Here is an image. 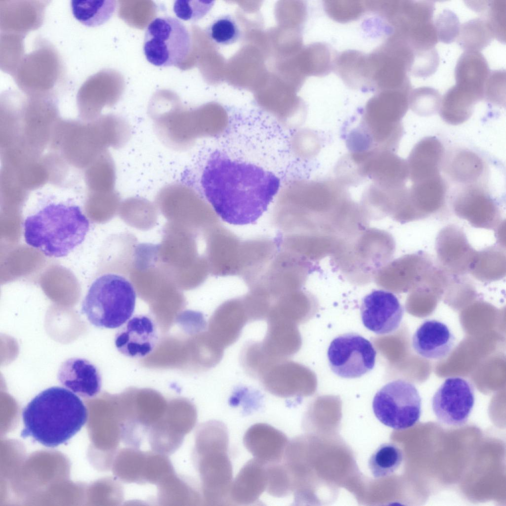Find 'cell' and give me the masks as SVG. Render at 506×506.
<instances>
[{
  "instance_id": "1",
  "label": "cell",
  "mask_w": 506,
  "mask_h": 506,
  "mask_svg": "<svg viewBox=\"0 0 506 506\" xmlns=\"http://www.w3.org/2000/svg\"><path fill=\"white\" fill-rule=\"evenodd\" d=\"M201 183L205 196L223 221L254 224L267 210L280 185L272 172L216 151L208 160Z\"/></svg>"
},
{
  "instance_id": "2",
  "label": "cell",
  "mask_w": 506,
  "mask_h": 506,
  "mask_svg": "<svg viewBox=\"0 0 506 506\" xmlns=\"http://www.w3.org/2000/svg\"><path fill=\"white\" fill-rule=\"evenodd\" d=\"M22 225L27 245L46 257L60 258L84 241L90 222L74 198L37 193L24 206Z\"/></svg>"
},
{
  "instance_id": "3",
  "label": "cell",
  "mask_w": 506,
  "mask_h": 506,
  "mask_svg": "<svg viewBox=\"0 0 506 506\" xmlns=\"http://www.w3.org/2000/svg\"><path fill=\"white\" fill-rule=\"evenodd\" d=\"M23 438L31 437L47 447L67 442L87 420L84 402L68 389L53 386L36 395L22 411Z\"/></svg>"
},
{
  "instance_id": "4",
  "label": "cell",
  "mask_w": 506,
  "mask_h": 506,
  "mask_svg": "<svg viewBox=\"0 0 506 506\" xmlns=\"http://www.w3.org/2000/svg\"><path fill=\"white\" fill-rule=\"evenodd\" d=\"M136 298L135 289L127 279L108 271L98 263L83 300L81 313L96 327L118 328L131 317Z\"/></svg>"
},
{
  "instance_id": "5",
  "label": "cell",
  "mask_w": 506,
  "mask_h": 506,
  "mask_svg": "<svg viewBox=\"0 0 506 506\" xmlns=\"http://www.w3.org/2000/svg\"><path fill=\"white\" fill-rule=\"evenodd\" d=\"M196 444L205 502L211 506L231 505L233 467L227 427L220 421L205 423L198 430Z\"/></svg>"
},
{
  "instance_id": "6",
  "label": "cell",
  "mask_w": 506,
  "mask_h": 506,
  "mask_svg": "<svg viewBox=\"0 0 506 506\" xmlns=\"http://www.w3.org/2000/svg\"><path fill=\"white\" fill-rule=\"evenodd\" d=\"M34 45L12 77L27 96L57 99L65 80L62 60L49 41L39 37Z\"/></svg>"
},
{
  "instance_id": "7",
  "label": "cell",
  "mask_w": 506,
  "mask_h": 506,
  "mask_svg": "<svg viewBox=\"0 0 506 506\" xmlns=\"http://www.w3.org/2000/svg\"><path fill=\"white\" fill-rule=\"evenodd\" d=\"M191 47L190 33L176 18L156 17L146 28L143 51L147 60L154 66H176L186 58Z\"/></svg>"
},
{
  "instance_id": "8",
  "label": "cell",
  "mask_w": 506,
  "mask_h": 506,
  "mask_svg": "<svg viewBox=\"0 0 506 506\" xmlns=\"http://www.w3.org/2000/svg\"><path fill=\"white\" fill-rule=\"evenodd\" d=\"M422 399L416 386L403 380L388 382L375 394L373 412L385 425L396 430L414 426L419 420Z\"/></svg>"
},
{
  "instance_id": "9",
  "label": "cell",
  "mask_w": 506,
  "mask_h": 506,
  "mask_svg": "<svg viewBox=\"0 0 506 506\" xmlns=\"http://www.w3.org/2000/svg\"><path fill=\"white\" fill-rule=\"evenodd\" d=\"M377 352L372 343L355 333L336 337L330 344L327 357L332 372L345 379L360 378L371 371Z\"/></svg>"
},
{
  "instance_id": "10",
  "label": "cell",
  "mask_w": 506,
  "mask_h": 506,
  "mask_svg": "<svg viewBox=\"0 0 506 506\" xmlns=\"http://www.w3.org/2000/svg\"><path fill=\"white\" fill-rule=\"evenodd\" d=\"M474 389L461 377L447 379L432 398V408L438 420L447 425L460 426L465 424L474 404Z\"/></svg>"
},
{
  "instance_id": "11",
  "label": "cell",
  "mask_w": 506,
  "mask_h": 506,
  "mask_svg": "<svg viewBox=\"0 0 506 506\" xmlns=\"http://www.w3.org/2000/svg\"><path fill=\"white\" fill-rule=\"evenodd\" d=\"M451 206L459 217L473 227L495 229L502 221L499 207L481 185H464L452 196Z\"/></svg>"
},
{
  "instance_id": "12",
  "label": "cell",
  "mask_w": 506,
  "mask_h": 506,
  "mask_svg": "<svg viewBox=\"0 0 506 506\" xmlns=\"http://www.w3.org/2000/svg\"><path fill=\"white\" fill-rule=\"evenodd\" d=\"M360 310L363 325L378 335L395 331L404 314L403 307L396 296L382 290H373L365 296Z\"/></svg>"
},
{
  "instance_id": "13",
  "label": "cell",
  "mask_w": 506,
  "mask_h": 506,
  "mask_svg": "<svg viewBox=\"0 0 506 506\" xmlns=\"http://www.w3.org/2000/svg\"><path fill=\"white\" fill-rule=\"evenodd\" d=\"M438 266L451 275H465L468 273L475 250L469 244L464 230L455 224L440 230L435 242Z\"/></svg>"
},
{
  "instance_id": "14",
  "label": "cell",
  "mask_w": 506,
  "mask_h": 506,
  "mask_svg": "<svg viewBox=\"0 0 506 506\" xmlns=\"http://www.w3.org/2000/svg\"><path fill=\"white\" fill-rule=\"evenodd\" d=\"M411 86L387 89L371 98L366 105L361 124L376 129L385 130L400 124L409 107Z\"/></svg>"
},
{
  "instance_id": "15",
  "label": "cell",
  "mask_w": 506,
  "mask_h": 506,
  "mask_svg": "<svg viewBox=\"0 0 506 506\" xmlns=\"http://www.w3.org/2000/svg\"><path fill=\"white\" fill-rule=\"evenodd\" d=\"M376 5L387 21L391 34L406 39L414 29L433 21L434 1L430 0H390L380 1Z\"/></svg>"
},
{
  "instance_id": "16",
  "label": "cell",
  "mask_w": 506,
  "mask_h": 506,
  "mask_svg": "<svg viewBox=\"0 0 506 506\" xmlns=\"http://www.w3.org/2000/svg\"><path fill=\"white\" fill-rule=\"evenodd\" d=\"M359 163L363 179L368 177L373 184L386 188L405 186L409 177L407 162L393 152L369 151L363 153Z\"/></svg>"
},
{
  "instance_id": "17",
  "label": "cell",
  "mask_w": 506,
  "mask_h": 506,
  "mask_svg": "<svg viewBox=\"0 0 506 506\" xmlns=\"http://www.w3.org/2000/svg\"><path fill=\"white\" fill-rule=\"evenodd\" d=\"M119 328L114 342L121 354L130 358H143L154 349L158 334L156 324L149 316H134Z\"/></svg>"
},
{
  "instance_id": "18",
  "label": "cell",
  "mask_w": 506,
  "mask_h": 506,
  "mask_svg": "<svg viewBox=\"0 0 506 506\" xmlns=\"http://www.w3.org/2000/svg\"><path fill=\"white\" fill-rule=\"evenodd\" d=\"M50 0L0 1V32L24 35L40 27Z\"/></svg>"
},
{
  "instance_id": "19",
  "label": "cell",
  "mask_w": 506,
  "mask_h": 506,
  "mask_svg": "<svg viewBox=\"0 0 506 506\" xmlns=\"http://www.w3.org/2000/svg\"><path fill=\"white\" fill-rule=\"evenodd\" d=\"M435 265L423 252L404 255L389 265L388 286L398 292L412 290L426 281Z\"/></svg>"
},
{
  "instance_id": "20",
  "label": "cell",
  "mask_w": 506,
  "mask_h": 506,
  "mask_svg": "<svg viewBox=\"0 0 506 506\" xmlns=\"http://www.w3.org/2000/svg\"><path fill=\"white\" fill-rule=\"evenodd\" d=\"M447 187L440 175L413 183L408 200L413 221L436 215L445 208Z\"/></svg>"
},
{
  "instance_id": "21",
  "label": "cell",
  "mask_w": 506,
  "mask_h": 506,
  "mask_svg": "<svg viewBox=\"0 0 506 506\" xmlns=\"http://www.w3.org/2000/svg\"><path fill=\"white\" fill-rule=\"evenodd\" d=\"M243 443L254 458L268 464L282 461L289 441L279 430L267 423H257L247 430Z\"/></svg>"
},
{
  "instance_id": "22",
  "label": "cell",
  "mask_w": 506,
  "mask_h": 506,
  "mask_svg": "<svg viewBox=\"0 0 506 506\" xmlns=\"http://www.w3.org/2000/svg\"><path fill=\"white\" fill-rule=\"evenodd\" d=\"M250 318L242 298L228 300L216 309L210 322L212 336L226 348L240 337Z\"/></svg>"
},
{
  "instance_id": "23",
  "label": "cell",
  "mask_w": 506,
  "mask_h": 506,
  "mask_svg": "<svg viewBox=\"0 0 506 506\" xmlns=\"http://www.w3.org/2000/svg\"><path fill=\"white\" fill-rule=\"evenodd\" d=\"M57 377L64 387L84 397H93L101 389L102 380L98 370L84 359L65 360L60 365Z\"/></svg>"
},
{
  "instance_id": "24",
  "label": "cell",
  "mask_w": 506,
  "mask_h": 506,
  "mask_svg": "<svg viewBox=\"0 0 506 506\" xmlns=\"http://www.w3.org/2000/svg\"><path fill=\"white\" fill-rule=\"evenodd\" d=\"M415 352L424 358L439 360L448 356L455 344V337L444 323L429 320L422 323L412 337Z\"/></svg>"
},
{
  "instance_id": "25",
  "label": "cell",
  "mask_w": 506,
  "mask_h": 506,
  "mask_svg": "<svg viewBox=\"0 0 506 506\" xmlns=\"http://www.w3.org/2000/svg\"><path fill=\"white\" fill-rule=\"evenodd\" d=\"M266 464L253 458L242 467L233 480L230 491L231 505L255 503L267 487Z\"/></svg>"
},
{
  "instance_id": "26",
  "label": "cell",
  "mask_w": 506,
  "mask_h": 506,
  "mask_svg": "<svg viewBox=\"0 0 506 506\" xmlns=\"http://www.w3.org/2000/svg\"><path fill=\"white\" fill-rule=\"evenodd\" d=\"M445 158V148L434 137L424 138L412 149L407 162L413 183L439 175Z\"/></svg>"
},
{
  "instance_id": "27",
  "label": "cell",
  "mask_w": 506,
  "mask_h": 506,
  "mask_svg": "<svg viewBox=\"0 0 506 506\" xmlns=\"http://www.w3.org/2000/svg\"><path fill=\"white\" fill-rule=\"evenodd\" d=\"M490 72L488 63L481 52L464 51L455 67L456 85L482 101Z\"/></svg>"
},
{
  "instance_id": "28",
  "label": "cell",
  "mask_w": 506,
  "mask_h": 506,
  "mask_svg": "<svg viewBox=\"0 0 506 506\" xmlns=\"http://www.w3.org/2000/svg\"><path fill=\"white\" fill-rule=\"evenodd\" d=\"M267 330L261 346L265 353L274 361L287 359L296 351L297 334L293 323L274 317L267 319Z\"/></svg>"
},
{
  "instance_id": "29",
  "label": "cell",
  "mask_w": 506,
  "mask_h": 506,
  "mask_svg": "<svg viewBox=\"0 0 506 506\" xmlns=\"http://www.w3.org/2000/svg\"><path fill=\"white\" fill-rule=\"evenodd\" d=\"M300 368L284 359L272 364L259 379L265 390L276 396L288 398L300 392Z\"/></svg>"
},
{
  "instance_id": "30",
  "label": "cell",
  "mask_w": 506,
  "mask_h": 506,
  "mask_svg": "<svg viewBox=\"0 0 506 506\" xmlns=\"http://www.w3.org/2000/svg\"><path fill=\"white\" fill-rule=\"evenodd\" d=\"M444 171L455 182L477 184L485 174L486 165L478 154L468 150L457 151L444 159Z\"/></svg>"
},
{
  "instance_id": "31",
  "label": "cell",
  "mask_w": 506,
  "mask_h": 506,
  "mask_svg": "<svg viewBox=\"0 0 506 506\" xmlns=\"http://www.w3.org/2000/svg\"><path fill=\"white\" fill-rule=\"evenodd\" d=\"M468 273L481 282H492L503 279L506 274L505 250L499 245H493L476 251Z\"/></svg>"
},
{
  "instance_id": "32",
  "label": "cell",
  "mask_w": 506,
  "mask_h": 506,
  "mask_svg": "<svg viewBox=\"0 0 506 506\" xmlns=\"http://www.w3.org/2000/svg\"><path fill=\"white\" fill-rule=\"evenodd\" d=\"M479 100L454 85L442 97L439 112L446 123L456 125L467 121Z\"/></svg>"
},
{
  "instance_id": "33",
  "label": "cell",
  "mask_w": 506,
  "mask_h": 506,
  "mask_svg": "<svg viewBox=\"0 0 506 506\" xmlns=\"http://www.w3.org/2000/svg\"><path fill=\"white\" fill-rule=\"evenodd\" d=\"M117 6L114 0H72V13L79 22L89 27H96L107 21Z\"/></svg>"
},
{
  "instance_id": "34",
  "label": "cell",
  "mask_w": 506,
  "mask_h": 506,
  "mask_svg": "<svg viewBox=\"0 0 506 506\" xmlns=\"http://www.w3.org/2000/svg\"><path fill=\"white\" fill-rule=\"evenodd\" d=\"M494 39L486 21L478 17L461 24L456 41L464 51L481 52Z\"/></svg>"
},
{
  "instance_id": "35",
  "label": "cell",
  "mask_w": 506,
  "mask_h": 506,
  "mask_svg": "<svg viewBox=\"0 0 506 506\" xmlns=\"http://www.w3.org/2000/svg\"><path fill=\"white\" fill-rule=\"evenodd\" d=\"M403 460L402 451L392 443H384L372 454L368 461V467L373 476L383 478L393 473Z\"/></svg>"
},
{
  "instance_id": "36",
  "label": "cell",
  "mask_w": 506,
  "mask_h": 506,
  "mask_svg": "<svg viewBox=\"0 0 506 506\" xmlns=\"http://www.w3.org/2000/svg\"><path fill=\"white\" fill-rule=\"evenodd\" d=\"M26 35L0 32V67L13 76L24 57L23 40Z\"/></svg>"
},
{
  "instance_id": "37",
  "label": "cell",
  "mask_w": 506,
  "mask_h": 506,
  "mask_svg": "<svg viewBox=\"0 0 506 506\" xmlns=\"http://www.w3.org/2000/svg\"><path fill=\"white\" fill-rule=\"evenodd\" d=\"M442 97L438 90L431 87L412 88L409 95V107L419 116H430L439 112Z\"/></svg>"
},
{
  "instance_id": "38",
  "label": "cell",
  "mask_w": 506,
  "mask_h": 506,
  "mask_svg": "<svg viewBox=\"0 0 506 506\" xmlns=\"http://www.w3.org/2000/svg\"><path fill=\"white\" fill-rule=\"evenodd\" d=\"M209 38L220 45L233 44L238 41L241 32L236 20L229 14L219 16L214 19L206 29Z\"/></svg>"
},
{
  "instance_id": "39",
  "label": "cell",
  "mask_w": 506,
  "mask_h": 506,
  "mask_svg": "<svg viewBox=\"0 0 506 506\" xmlns=\"http://www.w3.org/2000/svg\"><path fill=\"white\" fill-rule=\"evenodd\" d=\"M267 487L270 495L278 498L288 495L292 490L290 478L282 461L266 464Z\"/></svg>"
},
{
  "instance_id": "40",
  "label": "cell",
  "mask_w": 506,
  "mask_h": 506,
  "mask_svg": "<svg viewBox=\"0 0 506 506\" xmlns=\"http://www.w3.org/2000/svg\"><path fill=\"white\" fill-rule=\"evenodd\" d=\"M506 0H489L481 16L487 22L494 39L501 42H506Z\"/></svg>"
},
{
  "instance_id": "41",
  "label": "cell",
  "mask_w": 506,
  "mask_h": 506,
  "mask_svg": "<svg viewBox=\"0 0 506 506\" xmlns=\"http://www.w3.org/2000/svg\"><path fill=\"white\" fill-rule=\"evenodd\" d=\"M439 64V56L435 47L414 51L409 73L415 77L427 78L436 71Z\"/></svg>"
},
{
  "instance_id": "42",
  "label": "cell",
  "mask_w": 506,
  "mask_h": 506,
  "mask_svg": "<svg viewBox=\"0 0 506 506\" xmlns=\"http://www.w3.org/2000/svg\"><path fill=\"white\" fill-rule=\"evenodd\" d=\"M438 41L450 43L458 37L461 24L457 15L449 9H444L433 21Z\"/></svg>"
},
{
  "instance_id": "43",
  "label": "cell",
  "mask_w": 506,
  "mask_h": 506,
  "mask_svg": "<svg viewBox=\"0 0 506 506\" xmlns=\"http://www.w3.org/2000/svg\"><path fill=\"white\" fill-rule=\"evenodd\" d=\"M214 2L211 0H176L173 3V11L179 19L196 21L209 12Z\"/></svg>"
},
{
  "instance_id": "44",
  "label": "cell",
  "mask_w": 506,
  "mask_h": 506,
  "mask_svg": "<svg viewBox=\"0 0 506 506\" xmlns=\"http://www.w3.org/2000/svg\"><path fill=\"white\" fill-rule=\"evenodd\" d=\"M484 99L501 107L506 104V71H490L484 86Z\"/></svg>"
},
{
  "instance_id": "45",
  "label": "cell",
  "mask_w": 506,
  "mask_h": 506,
  "mask_svg": "<svg viewBox=\"0 0 506 506\" xmlns=\"http://www.w3.org/2000/svg\"><path fill=\"white\" fill-rule=\"evenodd\" d=\"M364 5L357 1H327L325 8L334 20L346 22L358 18L364 12Z\"/></svg>"
}]
</instances>
